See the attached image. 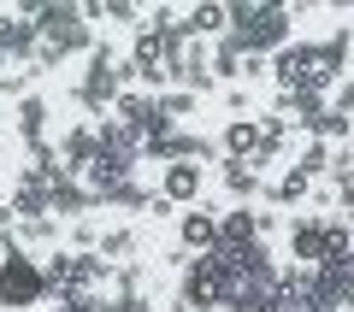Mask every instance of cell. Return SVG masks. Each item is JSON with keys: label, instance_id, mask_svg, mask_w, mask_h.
<instances>
[{"label": "cell", "instance_id": "obj_8", "mask_svg": "<svg viewBox=\"0 0 354 312\" xmlns=\"http://www.w3.org/2000/svg\"><path fill=\"white\" fill-rule=\"evenodd\" d=\"M272 83H278V95L313 88V41H290L283 53H272Z\"/></svg>", "mask_w": 354, "mask_h": 312}, {"label": "cell", "instance_id": "obj_3", "mask_svg": "<svg viewBox=\"0 0 354 312\" xmlns=\"http://www.w3.org/2000/svg\"><path fill=\"white\" fill-rule=\"evenodd\" d=\"M230 289H236V271H230V260L225 253H189L183 260V283H177V300H189V306H225L230 300Z\"/></svg>", "mask_w": 354, "mask_h": 312}, {"label": "cell", "instance_id": "obj_18", "mask_svg": "<svg viewBox=\"0 0 354 312\" xmlns=\"http://www.w3.org/2000/svg\"><path fill=\"white\" fill-rule=\"evenodd\" d=\"M136 248H142V242H136V230H130L124 218H118V224H106V230H101V248H95V253H101L106 265H130V260H136Z\"/></svg>", "mask_w": 354, "mask_h": 312}, {"label": "cell", "instance_id": "obj_11", "mask_svg": "<svg viewBox=\"0 0 354 312\" xmlns=\"http://www.w3.org/2000/svg\"><path fill=\"white\" fill-rule=\"evenodd\" d=\"M290 260L295 265H325V218L319 213L290 218Z\"/></svg>", "mask_w": 354, "mask_h": 312}, {"label": "cell", "instance_id": "obj_28", "mask_svg": "<svg viewBox=\"0 0 354 312\" xmlns=\"http://www.w3.org/2000/svg\"><path fill=\"white\" fill-rule=\"evenodd\" d=\"M342 36H348V41H354V12H348V24H342Z\"/></svg>", "mask_w": 354, "mask_h": 312}, {"label": "cell", "instance_id": "obj_13", "mask_svg": "<svg viewBox=\"0 0 354 312\" xmlns=\"http://www.w3.org/2000/svg\"><path fill=\"white\" fill-rule=\"evenodd\" d=\"M53 142H59V159L71 165V171H83V165L101 159V124H88V118H83V124H71V130H59Z\"/></svg>", "mask_w": 354, "mask_h": 312}, {"label": "cell", "instance_id": "obj_7", "mask_svg": "<svg viewBox=\"0 0 354 312\" xmlns=\"http://www.w3.org/2000/svg\"><path fill=\"white\" fill-rule=\"evenodd\" d=\"M12 130H18V148H24V142H53V106H48V95L24 88V95L12 100Z\"/></svg>", "mask_w": 354, "mask_h": 312}, {"label": "cell", "instance_id": "obj_16", "mask_svg": "<svg viewBox=\"0 0 354 312\" xmlns=\"http://www.w3.org/2000/svg\"><path fill=\"white\" fill-rule=\"evenodd\" d=\"M153 200V183H142V177H124V183H113L101 195V213H148Z\"/></svg>", "mask_w": 354, "mask_h": 312}, {"label": "cell", "instance_id": "obj_9", "mask_svg": "<svg viewBox=\"0 0 354 312\" xmlns=\"http://www.w3.org/2000/svg\"><path fill=\"white\" fill-rule=\"evenodd\" d=\"M348 48H354V41L342 36V30H337V36H325V41H313V88H325V95H330V88L348 77Z\"/></svg>", "mask_w": 354, "mask_h": 312}, {"label": "cell", "instance_id": "obj_17", "mask_svg": "<svg viewBox=\"0 0 354 312\" xmlns=\"http://www.w3.org/2000/svg\"><path fill=\"white\" fill-rule=\"evenodd\" d=\"M313 188H319L313 177L290 165V171H283L278 183H266V200H272V206H301V200H313Z\"/></svg>", "mask_w": 354, "mask_h": 312}, {"label": "cell", "instance_id": "obj_27", "mask_svg": "<svg viewBox=\"0 0 354 312\" xmlns=\"http://www.w3.org/2000/svg\"><path fill=\"white\" fill-rule=\"evenodd\" d=\"M283 312H319V306H313V300H290V306H283Z\"/></svg>", "mask_w": 354, "mask_h": 312}, {"label": "cell", "instance_id": "obj_26", "mask_svg": "<svg viewBox=\"0 0 354 312\" xmlns=\"http://www.w3.org/2000/svg\"><path fill=\"white\" fill-rule=\"evenodd\" d=\"M113 312H160V306H153V295H118Z\"/></svg>", "mask_w": 354, "mask_h": 312}, {"label": "cell", "instance_id": "obj_2", "mask_svg": "<svg viewBox=\"0 0 354 312\" xmlns=\"http://www.w3.org/2000/svg\"><path fill=\"white\" fill-rule=\"evenodd\" d=\"M118 65H124V48H113V41H95V48H88L83 77L71 83V100L83 106L88 124H101V118L118 106V95H124V83H118Z\"/></svg>", "mask_w": 354, "mask_h": 312}, {"label": "cell", "instance_id": "obj_24", "mask_svg": "<svg viewBox=\"0 0 354 312\" xmlns=\"http://www.w3.org/2000/svg\"><path fill=\"white\" fill-rule=\"evenodd\" d=\"M330 106H337V113H348V118H354V77H342V83L330 88Z\"/></svg>", "mask_w": 354, "mask_h": 312}, {"label": "cell", "instance_id": "obj_5", "mask_svg": "<svg viewBox=\"0 0 354 312\" xmlns=\"http://www.w3.org/2000/svg\"><path fill=\"white\" fill-rule=\"evenodd\" d=\"M48 188H53V218H59V224H77V218H95V213H101L95 195L83 188V177H77L71 165H59V171L48 177Z\"/></svg>", "mask_w": 354, "mask_h": 312}, {"label": "cell", "instance_id": "obj_21", "mask_svg": "<svg viewBox=\"0 0 354 312\" xmlns=\"http://www.w3.org/2000/svg\"><path fill=\"white\" fill-rule=\"evenodd\" d=\"M348 136H354V118H348V113H337V106H330V113L319 118V124L307 130L301 142H325V148H330V142H348Z\"/></svg>", "mask_w": 354, "mask_h": 312}, {"label": "cell", "instance_id": "obj_10", "mask_svg": "<svg viewBox=\"0 0 354 312\" xmlns=\"http://www.w3.org/2000/svg\"><path fill=\"white\" fill-rule=\"evenodd\" d=\"M177 248H183V253H213L218 248V213L207 206V200L177 218Z\"/></svg>", "mask_w": 354, "mask_h": 312}, {"label": "cell", "instance_id": "obj_19", "mask_svg": "<svg viewBox=\"0 0 354 312\" xmlns=\"http://www.w3.org/2000/svg\"><path fill=\"white\" fill-rule=\"evenodd\" d=\"M242 65H248V48H242L236 36L213 41V83H230V88H236V83H242Z\"/></svg>", "mask_w": 354, "mask_h": 312}, {"label": "cell", "instance_id": "obj_12", "mask_svg": "<svg viewBox=\"0 0 354 312\" xmlns=\"http://www.w3.org/2000/svg\"><path fill=\"white\" fill-rule=\"evenodd\" d=\"M254 242H266L254 206H230V213H218V253H242V248H254Z\"/></svg>", "mask_w": 354, "mask_h": 312}, {"label": "cell", "instance_id": "obj_25", "mask_svg": "<svg viewBox=\"0 0 354 312\" xmlns=\"http://www.w3.org/2000/svg\"><path fill=\"white\" fill-rule=\"evenodd\" d=\"M106 24H142L130 0H106Z\"/></svg>", "mask_w": 354, "mask_h": 312}, {"label": "cell", "instance_id": "obj_1", "mask_svg": "<svg viewBox=\"0 0 354 312\" xmlns=\"http://www.w3.org/2000/svg\"><path fill=\"white\" fill-rule=\"evenodd\" d=\"M230 36L248 53L272 59V53H283L295 41V12L278 6V0H236V6H230Z\"/></svg>", "mask_w": 354, "mask_h": 312}, {"label": "cell", "instance_id": "obj_6", "mask_svg": "<svg viewBox=\"0 0 354 312\" xmlns=\"http://www.w3.org/2000/svg\"><path fill=\"white\" fill-rule=\"evenodd\" d=\"M160 195L171 200V206H201V195H207V165L201 159H177V165H165L160 171Z\"/></svg>", "mask_w": 354, "mask_h": 312}, {"label": "cell", "instance_id": "obj_15", "mask_svg": "<svg viewBox=\"0 0 354 312\" xmlns=\"http://www.w3.org/2000/svg\"><path fill=\"white\" fill-rule=\"evenodd\" d=\"M260 153V118H230L218 130V159H254Z\"/></svg>", "mask_w": 354, "mask_h": 312}, {"label": "cell", "instance_id": "obj_22", "mask_svg": "<svg viewBox=\"0 0 354 312\" xmlns=\"http://www.w3.org/2000/svg\"><path fill=\"white\" fill-rule=\"evenodd\" d=\"M101 230L106 224H95V218H77V224H65V248L71 253H95L101 248Z\"/></svg>", "mask_w": 354, "mask_h": 312}, {"label": "cell", "instance_id": "obj_23", "mask_svg": "<svg viewBox=\"0 0 354 312\" xmlns=\"http://www.w3.org/2000/svg\"><path fill=\"white\" fill-rule=\"evenodd\" d=\"M160 106H165V118H177V124H183V118H189L195 106H201V95H189V88H165V95H160Z\"/></svg>", "mask_w": 354, "mask_h": 312}, {"label": "cell", "instance_id": "obj_4", "mask_svg": "<svg viewBox=\"0 0 354 312\" xmlns=\"http://www.w3.org/2000/svg\"><path fill=\"white\" fill-rule=\"evenodd\" d=\"M48 300V277H41V260L18 248L12 260H0V306L6 312H30Z\"/></svg>", "mask_w": 354, "mask_h": 312}, {"label": "cell", "instance_id": "obj_20", "mask_svg": "<svg viewBox=\"0 0 354 312\" xmlns=\"http://www.w3.org/2000/svg\"><path fill=\"white\" fill-rule=\"evenodd\" d=\"M325 260H354V224L342 213L325 218Z\"/></svg>", "mask_w": 354, "mask_h": 312}, {"label": "cell", "instance_id": "obj_29", "mask_svg": "<svg viewBox=\"0 0 354 312\" xmlns=\"http://www.w3.org/2000/svg\"><path fill=\"white\" fill-rule=\"evenodd\" d=\"M0 206H6V183H0Z\"/></svg>", "mask_w": 354, "mask_h": 312}, {"label": "cell", "instance_id": "obj_14", "mask_svg": "<svg viewBox=\"0 0 354 312\" xmlns=\"http://www.w3.org/2000/svg\"><path fill=\"white\" fill-rule=\"evenodd\" d=\"M218 183H225V195L236 206H248L254 195H266V171L254 159H218Z\"/></svg>", "mask_w": 354, "mask_h": 312}]
</instances>
